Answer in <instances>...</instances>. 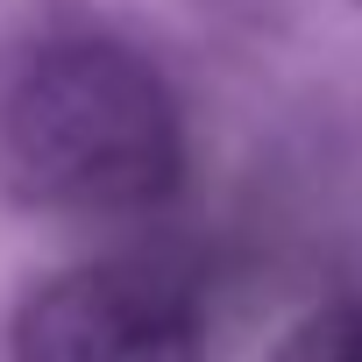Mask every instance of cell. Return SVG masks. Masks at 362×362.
Segmentation results:
<instances>
[{
    "label": "cell",
    "instance_id": "1",
    "mask_svg": "<svg viewBox=\"0 0 362 362\" xmlns=\"http://www.w3.org/2000/svg\"><path fill=\"white\" fill-rule=\"evenodd\" d=\"M0 177L36 214H135L177 177L163 78L100 36L36 50L0 100Z\"/></svg>",
    "mask_w": 362,
    "mask_h": 362
},
{
    "label": "cell",
    "instance_id": "2",
    "mask_svg": "<svg viewBox=\"0 0 362 362\" xmlns=\"http://www.w3.org/2000/svg\"><path fill=\"white\" fill-rule=\"evenodd\" d=\"M15 362H206V327L156 263H78L22 305Z\"/></svg>",
    "mask_w": 362,
    "mask_h": 362
},
{
    "label": "cell",
    "instance_id": "3",
    "mask_svg": "<svg viewBox=\"0 0 362 362\" xmlns=\"http://www.w3.org/2000/svg\"><path fill=\"white\" fill-rule=\"evenodd\" d=\"M270 362H362V305H327L313 320H298Z\"/></svg>",
    "mask_w": 362,
    "mask_h": 362
}]
</instances>
